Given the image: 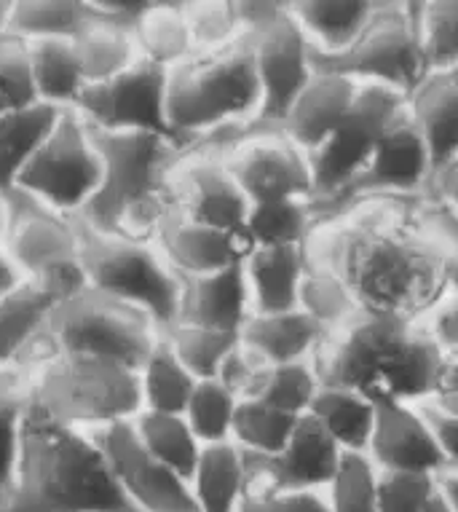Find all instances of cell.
I'll return each mask as SVG.
<instances>
[{
	"instance_id": "cell-1",
	"label": "cell",
	"mask_w": 458,
	"mask_h": 512,
	"mask_svg": "<svg viewBox=\"0 0 458 512\" xmlns=\"http://www.w3.org/2000/svg\"><path fill=\"white\" fill-rule=\"evenodd\" d=\"M458 218L429 191L359 199L319 220L309 258L341 279L359 314L426 322L450 293Z\"/></svg>"
},
{
	"instance_id": "cell-2",
	"label": "cell",
	"mask_w": 458,
	"mask_h": 512,
	"mask_svg": "<svg viewBox=\"0 0 458 512\" xmlns=\"http://www.w3.org/2000/svg\"><path fill=\"white\" fill-rule=\"evenodd\" d=\"M448 354L426 322L359 314L319 349L322 387H338L373 405H426L440 395Z\"/></svg>"
},
{
	"instance_id": "cell-3",
	"label": "cell",
	"mask_w": 458,
	"mask_h": 512,
	"mask_svg": "<svg viewBox=\"0 0 458 512\" xmlns=\"http://www.w3.org/2000/svg\"><path fill=\"white\" fill-rule=\"evenodd\" d=\"M6 512H137L121 494L92 432L30 405L22 464Z\"/></svg>"
},
{
	"instance_id": "cell-4",
	"label": "cell",
	"mask_w": 458,
	"mask_h": 512,
	"mask_svg": "<svg viewBox=\"0 0 458 512\" xmlns=\"http://www.w3.org/2000/svg\"><path fill=\"white\" fill-rule=\"evenodd\" d=\"M102 159V185L81 223L97 231L150 239L177 218L175 169L188 148L156 132L94 129Z\"/></svg>"
},
{
	"instance_id": "cell-5",
	"label": "cell",
	"mask_w": 458,
	"mask_h": 512,
	"mask_svg": "<svg viewBox=\"0 0 458 512\" xmlns=\"http://www.w3.org/2000/svg\"><path fill=\"white\" fill-rule=\"evenodd\" d=\"M260 105L263 94L247 41L215 54H196L169 73V132L188 151L220 148L258 126Z\"/></svg>"
},
{
	"instance_id": "cell-6",
	"label": "cell",
	"mask_w": 458,
	"mask_h": 512,
	"mask_svg": "<svg viewBox=\"0 0 458 512\" xmlns=\"http://www.w3.org/2000/svg\"><path fill=\"white\" fill-rule=\"evenodd\" d=\"M33 405L84 432L129 424L142 411L140 370L113 362L49 354L27 370Z\"/></svg>"
},
{
	"instance_id": "cell-7",
	"label": "cell",
	"mask_w": 458,
	"mask_h": 512,
	"mask_svg": "<svg viewBox=\"0 0 458 512\" xmlns=\"http://www.w3.org/2000/svg\"><path fill=\"white\" fill-rule=\"evenodd\" d=\"M84 277L89 290L145 311L164 333L180 319L183 279L150 239L84 226Z\"/></svg>"
},
{
	"instance_id": "cell-8",
	"label": "cell",
	"mask_w": 458,
	"mask_h": 512,
	"mask_svg": "<svg viewBox=\"0 0 458 512\" xmlns=\"http://www.w3.org/2000/svg\"><path fill=\"white\" fill-rule=\"evenodd\" d=\"M161 338L164 330L145 311L86 287L54 311L49 349L51 354L89 357L140 370Z\"/></svg>"
},
{
	"instance_id": "cell-9",
	"label": "cell",
	"mask_w": 458,
	"mask_h": 512,
	"mask_svg": "<svg viewBox=\"0 0 458 512\" xmlns=\"http://www.w3.org/2000/svg\"><path fill=\"white\" fill-rule=\"evenodd\" d=\"M3 244L35 285L62 301L86 290L84 277V223L43 207L25 194H9V218Z\"/></svg>"
},
{
	"instance_id": "cell-10",
	"label": "cell",
	"mask_w": 458,
	"mask_h": 512,
	"mask_svg": "<svg viewBox=\"0 0 458 512\" xmlns=\"http://www.w3.org/2000/svg\"><path fill=\"white\" fill-rule=\"evenodd\" d=\"M244 41L258 70L260 105L258 126L279 129L303 89L317 76L314 49L292 17L290 3H239Z\"/></svg>"
},
{
	"instance_id": "cell-11",
	"label": "cell",
	"mask_w": 458,
	"mask_h": 512,
	"mask_svg": "<svg viewBox=\"0 0 458 512\" xmlns=\"http://www.w3.org/2000/svg\"><path fill=\"white\" fill-rule=\"evenodd\" d=\"M314 68L408 97L429 76L421 41V3L381 0L365 35L341 57H314Z\"/></svg>"
},
{
	"instance_id": "cell-12",
	"label": "cell",
	"mask_w": 458,
	"mask_h": 512,
	"mask_svg": "<svg viewBox=\"0 0 458 512\" xmlns=\"http://www.w3.org/2000/svg\"><path fill=\"white\" fill-rule=\"evenodd\" d=\"M100 185L102 159L92 126L75 110H65L30 164L22 169L14 191L59 215L81 220L100 194Z\"/></svg>"
},
{
	"instance_id": "cell-13",
	"label": "cell",
	"mask_w": 458,
	"mask_h": 512,
	"mask_svg": "<svg viewBox=\"0 0 458 512\" xmlns=\"http://www.w3.org/2000/svg\"><path fill=\"white\" fill-rule=\"evenodd\" d=\"M405 108H408L405 94L375 84L357 86L354 102L341 126L327 137L322 148L309 156L314 185H317L314 210L319 220L349 194L351 185L357 183V177L373 159L384 132Z\"/></svg>"
},
{
	"instance_id": "cell-14",
	"label": "cell",
	"mask_w": 458,
	"mask_h": 512,
	"mask_svg": "<svg viewBox=\"0 0 458 512\" xmlns=\"http://www.w3.org/2000/svg\"><path fill=\"white\" fill-rule=\"evenodd\" d=\"M215 151L234 172L250 204L317 202L309 153L290 143L279 129L252 126Z\"/></svg>"
},
{
	"instance_id": "cell-15",
	"label": "cell",
	"mask_w": 458,
	"mask_h": 512,
	"mask_svg": "<svg viewBox=\"0 0 458 512\" xmlns=\"http://www.w3.org/2000/svg\"><path fill=\"white\" fill-rule=\"evenodd\" d=\"M167 92V70L140 59L121 76L89 86L75 105V113L94 129L156 132L172 137L167 121Z\"/></svg>"
},
{
	"instance_id": "cell-16",
	"label": "cell",
	"mask_w": 458,
	"mask_h": 512,
	"mask_svg": "<svg viewBox=\"0 0 458 512\" xmlns=\"http://www.w3.org/2000/svg\"><path fill=\"white\" fill-rule=\"evenodd\" d=\"M177 218L225 234H244L252 204L215 148H193L175 169Z\"/></svg>"
},
{
	"instance_id": "cell-17",
	"label": "cell",
	"mask_w": 458,
	"mask_h": 512,
	"mask_svg": "<svg viewBox=\"0 0 458 512\" xmlns=\"http://www.w3.org/2000/svg\"><path fill=\"white\" fill-rule=\"evenodd\" d=\"M432 175L434 161L432 153H429V145H426V140L418 132L416 121L410 118L408 108H405L384 132L365 172L357 177V183L351 185L349 194L343 196L330 212L341 210L351 202H359V199L421 196L429 191ZM330 212H325V215H330Z\"/></svg>"
},
{
	"instance_id": "cell-18",
	"label": "cell",
	"mask_w": 458,
	"mask_h": 512,
	"mask_svg": "<svg viewBox=\"0 0 458 512\" xmlns=\"http://www.w3.org/2000/svg\"><path fill=\"white\" fill-rule=\"evenodd\" d=\"M108 459L121 494L137 512H196L191 483L145 451L132 421L92 432Z\"/></svg>"
},
{
	"instance_id": "cell-19",
	"label": "cell",
	"mask_w": 458,
	"mask_h": 512,
	"mask_svg": "<svg viewBox=\"0 0 458 512\" xmlns=\"http://www.w3.org/2000/svg\"><path fill=\"white\" fill-rule=\"evenodd\" d=\"M247 456V491H325L343 451L309 413L298 421L290 443L274 456Z\"/></svg>"
},
{
	"instance_id": "cell-20",
	"label": "cell",
	"mask_w": 458,
	"mask_h": 512,
	"mask_svg": "<svg viewBox=\"0 0 458 512\" xmlns=\"http://www.w3.org/2000/svg\"><path fill=\"white\" fill-rule=\"evenodd\" d=\"M367 456L381 472H418L434 478H442L448 472L424 405H375L373 440Z\"/></svg>"
},
{
	"instance_id": "cell-21",
	"label": "cell",
	"mask_w": 458,
	"mask_h": 512,
	"mask_svg": "<svg viewBox=\"0 0 458 512\" xmlns=\"http://www.w3.org/2000/svg\"><path fill=\"white\" fill-rule=\"evenodd\" d=\"M59 303L62 298L35 285L0 301V370L27 373L49 357L51 319Z\"/></svg>"
},
{
	"instance_id": "cell-22",
	"label": "cell",
	"mask_w": 458,
	"mask_h": 512,
	"mask_svg": "<svg viewBox=\"0 0 458 512\" xmlns=\"http://www.w3.org/2000/svg\"><path fill=\"white\" fill-rule=\"evenodd\" d=\"M156 247L180 279L209 277L247 261L252 244L247 236L225 234L193 220L172 218L156 236Z\"/></svg>"
},
{
	"instance_id": "cell-23",
	"label": "cell",
	"mask_w": 458,
	"mask_h": 512,
	"mask_svg": "<svg viewBox=\"0 0 458 512\" xmlns=\"http://www.w3.org/2000/svg\"><path fill=\"white\" fill-rule=\"evenodd\" d=\"M252 314L255 309H252L244 263L234 269L209 274V277L183 279V298H180L177 322L242 336L244 325L250 322Z\"/></svg>"
},
{
	"instance_id": "cell-24",
	"label": "cell",
	"mask_w": 458,
	"mask_h": 512,
	"mask_svg": "<svg viewBox=\"0 0 458 512\" xmlns=\"http://www.w3.org/2000/svg\"><path fill=\"white\" fill-rule=\"evenodd\" d=\"M357 86L349 78L317 70V76L311 78V84L303 89L282 121L279 132L311 156L341 126L354 102Z\"/></svg>"
},
{
	"instance_id": "cell-25",
	"label": "cell",
	"mask_w": 458,
	"mask_h": 512,
	"mask_svg": "<svg viewBox=\"0 0 458 512\" xmlns=\"http://www.w3.org/2000/svg\"><path fill=\"white\" fill-rule=\"evenodd\" d=\"M327 338L325 330L300 309L252 314L242 330V346L263 365L314 362Z\"/></svg>"
},
{
	"instance_id": "cell-26",
	"label": "cell",
	"mask_w": 458,
	"mask_h": 512,
	"mask_svg": "<svg viewBox=\"0 0 458 512\" xmlns=\"http://www.w3.org/2000/svg\"><path fill=\"white\" fill-rule=\"evenodd\" d=\"M309 266V247H255L244 261L255 314L300 309V290Z\"/></svg>"
},
{
	"instance_id": "cell-27",
	"label": "cell",
	"mask_w": 458,
	"mask_h": 512,
	"mask_svg": "<svg viewBox=\"0 0 458 512\" xmlns=\"http://www.w3.org/2000/svg\"><path fill=\"white\" fill-rule=\"evenodd\" d=\"M408 113L429 145L434 169L458 156V68L434 70L408 94Z\"/></svg>"
},
{
	"instance_id": "cell-28",
	"label": "cell",
	"mask_w": 458,
	"mask_h": 512,
	"mask_svg": "<svg viewBox=\"0 0 458 512\" xmlns=\"http://www.w3.org/2000/svg\"><path fill=\"white\" fill-rule=\"evenodd\" d=\"M381 0H306L290 3L314 57H341L365 35Z\"/></svg>"
},
{
	"instance_id": "cell-29",
	"label": "cell",
	"mask_w": 458,
	"mask_h": 512,
	"mask_svg": "<svg viewBox=\"0 0 458 512\" xmlns=\"http://www.w3.org/2000/svg\"><path fill=\"white\" fill-rule=\"evenodd\" d=\"M188 483L196 512H239L250 488L247 456L236 443L207 445Z\"/></svg>"
},
{
	"instance_id": "cell-30",
	"label": "cell",
	"mask_w": 458,
	"mask_h": 512,
	"mask_svg": "<svg viewBox=\"0 0 458 512\" xmlns=\"http://www.w3.org/2000/svg\"><path fill=\"white\" fill-rule=\"evenodd\" d=\"M132 33L140 57L167 73L196 57L183 3H145Z\"/></svg>"
},
{
	"instance_id": "cell-31",
	"label": "cell",
	"mask_w": 458,
	"mask_h": 512,
	"mask_svg": "<svg viewBox=\"0 0 458 512\" xmlns=\"http://www.w3.org/2000/svg\"><path fill=\"white\" fill-rule=\"evenodd\" d=\"M94 6V0H92ZM75 54L81 59L86 84H105L110 78L121 76L140 62V49L134 41L132 27L118 25L110 19L100 17L94 6V19L73 38ZM86 86V89H89Z\"/></svg>"
},
{
	"instance_id": "cell-32",
	"label": "cell",
	"mask_w": 458,
	"mask_h": 512,
	"mask_svg": "<svg viewBox=\"0 0 458 512\" xmlns=\"http://www.w3.org/2000/svg\"><path fill=\"white\" fill-rule=\"evenodd\" d=\"M33 405L30 378L22 370H0V512L17 491L27 413Z\"/></svg>"
},
{
	"instance_id": "cell-33",
	"label": "cell",
	"mask_w": 458,
	"mask_h": 512,
	"mask_svg": "<svg viewBox=\"0 0 458 512\" xmlns=\"http://www.w3.org/2000/svg\"><path fill=\"white\" fill-rule=\"evenodd\" d=\"M62 113L65 110L51 108L43 102L0 113V191L6 194L14 191L22 169L51 135Z\"/></svg>"
},
{
	"instance_id": "cell-34",
	"label": "cell",
	"mask_w": 458,
	"mask_h": 512,
	"mask_svg": "<svg viewBox=\"0 0 458 512\" xmlns=\"http://www.w3.org/2000/svg\"><path fill=\"white\" fill-rule=\"evenodd\" d=\"M27 49L38 102L57 110H75L89 84L73 41H38L27 43Z\"/></svg>"
},
{
	"instance_id": "cell-35",
	"label": "cell",
	"mask_w": 458,
	"mask_h": 512,
	"mask_svg": "<svg viewBox=\"0 0 458 512\" xmlns=\"http://www.w3.org/2000/svg\"><path fill=\"white\" fill-rule=\"evenodd\" d=\"M92 19V0H14L9 35L25 43L73 41Z\"/></svg>"
},
{
	"instance_id": "cell-36",
	"label": "cell",
	"mask_w": 458,
	"mask_h": 512,
	"mask_svg": "<svg viewBox=\"0 0 458 512\" xmlns=\"http://www.w3.org/2000/svg\"><path fill=\"white\" fill-rule=\"evenodd\" d=\"M309 416L343 454H367L375 427V405L338 387H322Z\"/></svg>"
},
{
	"instance_id": "cell-37",
	"label": "cell",
	"mask_w": 458,
	"mask_h": 512,
	"mask_svg": "<svg viewBox=\"0 0 458 512\" xmlns=\"http://www.w3.org/2000/svg\"><path fill=\"white\" fill-rule=\"evenodd\" d=\"M132 432L153 459H159L169 470L191 480L204 445L193 435L183 413L140 411L137 419L132 421Z\"/></svg>"
},
{
	"instance_id": "cell-38",
	"label": "cell",
	"mask_w": 458,
	"mask_h": 512,
	"mask_svg": "<svg viewBox=\"0 0 458 512\" xmlns=\"http://www.w3.org/2000/svg\"><path fill=\"white\" fill-rule=\"evenodd\" d=\"M196 384L199 378L180 362L167 338H161L140 368L142 411L183 413Z\"/></svg>"
},
{
	"instance_id": "cell-39",
	"label": "cell",
	"mask_w": 458,
	"mask_h": 512,
	"mask_svg": "<svg viewBox=\"0 0 458 512\" xmlns=\"http://www.w3.org/2000/svg\"><path fill=\"white\" fill-rule=\"evenodd\" d=\"M319 226V215L311 202L252 204L244 228L247 242L255 247H309Z\"/></svg>"
},
{
	"instance_id": "cell-40",
	"label": "cell",
	"mask_w": 458,
	"mask_h": 512,
	"mask_svg": "<svg viewBox=\"0 0 458 512\" xmlns=\"http://www.w3.org/2000/svg\"><path fill=\"white\" fill-rule=\"evenodd\" d=\"M319 389H322V381H319L314 362L263 365L244 400H260L292 416H306L317 400Z\"/></svg>"
},
{
	"instance_id": "cell-41",
	"label": "cell",
	"mask_w": 458,
	"mask_h": 512,
	"mask_svg": "<svg viewBox=\"0 0 458 512\" xmlns=\"http://www.w3.org/2000/svg\"><path fill=\"white\" fill-rule=\"evenodd\" d=\"M239 403H242V397L236 395L225 381L207 378V381L196 384L191 400L185 405L183 416L204 448L207 445L234 443V424Z\"/></svg>"
},
{
	"instance_id": "cell-42",
	"label": "cell",
	"mask_w": 458,
	"mask_h": 512,
	"mask_svg": "<svg viewBox=\"0 0 458 512\" xmlns=\"http://www.w3.org/2000/svg\"><path fill=\"white\" fill-rule=\"evenodd\" d=\"M172 352L180 357L185 368L191 370L199 381L223 376L225 365L234 357L236 349L242 346V336L223 333V330L199 328V325H185L177 322L164 333Z\"/></svg>"
},
{
	"instance_id": "cell-43",
	"label": "cell",
	"mask_w": 458,
	"mask_h": 512,
	"mask_svg": "<svg viewBox=\"0 0 458 512\" xmlns=\"http://www.w3.org/2000/svg\"><path fill=\"white\" fill-rule=\"evenodd\" d=\"M303 416L284 413L260 400H242L236 411L234 443L250 456H274L290 443Z\"/></svg>"
},
{
	"instance_id": "cell-44",
	"label": "cell",
	"mask_w": 458,
	"mask_h": 512,
	"mask_svg": "<svg viewBox=\"0 0 458 512\" xmlns=\"http://www.w3.org/2000/svg\"><path fill=\"white\" fill-rule=\"evenodd\" d=\"M300 311H306L327 336H333L359 317L357 301L351 298L341 279L333 271L322 269L311 261L309 274L300 290Z\"/></svg>"
},
{
	"instance_id": "cell-45",
	"label": "cell",
	"mask_w": 458,
	"mask_h": 512,
	"mask_svg": "<svg viewBox=\"0 0 458 512\" xmlns=\"http://www.w3.org/2000/svg\"><path fill=\"white\" fill-rule=\"evenodd\" d=\"M378 480L381 470L367 454H343L330 486L325 488L330 512H375L378 510Z\"/></svg>"
},
{
	"instance_id": "cell-46",
	"label": "cell",
	"mask_w": 458,
	"mask_h": 512,
	"mask_svg": "<svg viewBox=\"0 0 458 512\" xmlns=\"http://www.w3.org/2000/svg\"><path fill=\"white\" fill-rule=\"evenodd\" d=\"M196 54L234 49L244 43V19L239 3H183Z\"/></svg>"
},
{
	"instance_id": "cell-47",
	"label": "cell",
	"mask_w": 458,
	"mask_h": 512,
	"mask_svg": "<svg viewBox=\"0 0 458 512\" xmlns=\"http://www.w3.org/2000/svg\"><path fill=\"white\" fill-rule=\"evenodd\" d=\"M421 41L429 73L458 68V0L421 3Z\"/></svg>"
},
{
	"instance_id": "cell-48",
	"label": "cell",
	"mask_w": 458,
	"mask_h": 512,
	"mask_svg": "<svg viewBox=\"0 0 458 512\" xmlns=\"http://www.w3.org/2000/svg\"><path fill=\"white\" fill-rule=\"evenodd\" d=\"M33 70H30V49L14 35L0 38V113L35 105Z\"/></svg>"
},
{
	"instance_id": "cell-49",
	"label": "cell",
	"mask_w": 458,
	"mask_h": 512,
	"mask_svg": "<svg viewBox=\"0 0 458 512\" xmlns=\"http://www.w3.org/2000/svg\"><path fill=\"white\" fill-rule=\"evenodd\" d=\"M440 494V478L418 472H381L378 510L375 512H426Z\"/></svg>"
},
{
	"instance_id": "cell-50",
	"label": "cell",
	"mask_w": 458,
	"mask_h": 512,
	"mask_svg": "<svg viewBox=\"0 0 458 512\" xmlns=\"http://www.w3.org/2000/svg\"><path fill=\"white\" fill-rule=\"evenodd\" d=\"M239 512H330L325 491H247Z\"/></svg>"
},
{
	"instance_id": "cell-51",
	"label": "cell",
	"mask_w": 458,
	"mask_h": 512,
	"mask_svg": "<svg viewBox=\"0 0 458 512\" xmlns=\"http://www.w3.org/2000/svg\"><path fill=\"white\" fill-rule=\"evenodd\" d=\"M424 413L429 424L434 429V437H437V443H440V451L445 456V467L448 472L445 475H453L458 478V413L445 411L440 405L426 403ZM442 475V478H445Z\"/></svg>"
},
{
	"instance_id": "cell-52",
	"label": "cell",
	"mask_w": 458,
	"mask_h": 512,
	"mask_svg": "<svg viewBox=\"0 0 458 512\" xmlns=\"http://www.w3.org/2000/svg\"><path fill=\"white\" fill-rule=\"evenodd\" d=\"M426 328L434 336V341L442 346V352L458 354V290H453L434 309L432 317L426 319Z\"/></svg>"
},
{
	"instance_id": "cell-53",
	"label": "cell",
	"mask_w": 458,
	"mask_h": 512,
	"mask_svg": "<svg viewBox=\"0 0 458 512\" xmlns=\"http://www.w3.org/2000/svg\"><path fill=\"white\" fill-rule=\"evenodd\" d=\"M429 194L448 207L458 218V156L450 159L448 164H442L440 169H434L432 183H429Z\"/></svg>"
},
{
	"instance_id": "cell-54",
	"label": "cell",
	"mask_w": 458,
	"mask_h": 512,
	"mask_svg": "<svg viewBox=\"0 0 458 512\" xmlns=\"http://www.w3.org/2000/svg\"><path fill=\"white\" fill-rule=\"evenodd\" d=\"M25 285V274L19 271V266L14 263V258H11V252L6 250V244L0 239V301H6L9 295H14Z\"/></svg>"
},
{
	"instance_id": "cell-55",
	"label": "cell",
	"mask_w": 458,
	"mask_h": 512,
	"mask_svg": "<svg viewBox=\"0 0 458 512\" xmlns=\"http://www.w3.org/2000/svg\"><path fill=\"white\" fill-rule=\"evenodd\" d=\"M432 403L440 405V408H445V411L458 413V354H448L440 395L434 397Z\"/></svg>"
},
{
	"instance_id": "cell-56",
	"label": "cell",
	"mask_w": 458,
	"mask_h": 512,
	"mask_svg": "<svg viewBox=\"0 0 458 512\" xmlns=\"http://www.w3.org/2000/svg\"><path fill=\"white\" fill-rule=\"evenodd\" d=\"M440 488H442V496H445V502L450 504V510L458 512V478L445 475V478H440Z\"/></svg>"
},
{
	"instance_id": "cell-57",
	"label": "cell",
	"mask_w": 458,
	"mask_h": 512,
	"mask_svg": "<svg viewBox=\"0 0 458 512\" xmlns=\"http://www.w3.org/2000/svg\"><path fill=\"white\" fill-rule=\"evenodd\" d=\"M9 6L6 0H0V38H6L9 35Z\"/></svg>"
},
{
	"instance_id": "cell-58",
	"label": "cell",
	"mask_w": 458,
	"mask_h": 512,
	"mask_svg": "<svg viewBox=\"0 0 458 512\" xmlns=\"http://www.w3.org/2000/svg\"><path fill=\"white\" fill-rule=\"evenodd\" d=\"M6 218H9V194L0 191V236H3V228H6Z\"/></svg>"
},
{
	"instance_id": "cell-59",
	"label": "cell",
	"mask_w": 458,
	"mask_h": 512,
	"mask_svg": "<svg viewBox=\"0 0 458 512\" xmlns=\"http://www.w3.org/2000/svg\"><path fill=\"white\" fill-rule=\"evenodd\" d=\"M426 512H453L450 510V504L445 502V496H442V488H440V494H437V499L426 507Z\"/></svg>"
},
{
	"instance_id": "cell-60",
	"label": "cell",
	"mask_w": 458,
	"mask_h": 512,
	"mask_svg": "<svg viewBox=\"0 0 458 512\" xmlns=\"http://www.w3.org/2000/svg\"><path fill=\"white\" fill-rule=\"evenodd\" d=\"M450 285L453 290H458V252L453 255V266H450Z\"/></svg>"
}]
</instances>
